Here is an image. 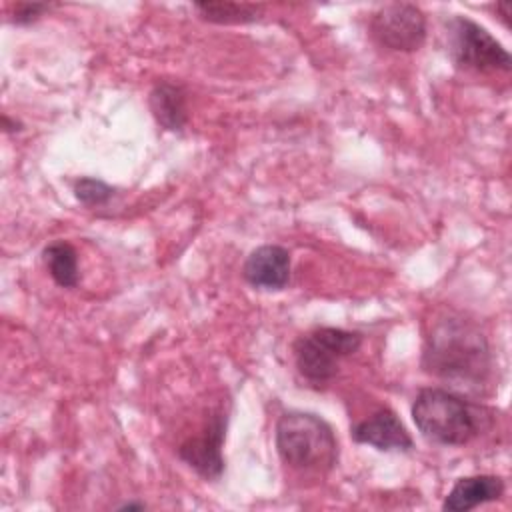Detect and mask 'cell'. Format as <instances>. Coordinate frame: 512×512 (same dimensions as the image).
<instances>
[{"label": "cell", "instance_id": "4", "mask_svg": "<svg viewBox=\"0 0 512 512\" xmlns=\"http://www.w3.org/2000/svg\"><path fill=\"white\" fill-rule=\"evenodd\" d=\"M360 346L362 334L356 330L318 326L296 338L294 364L310 384H326L336 376L340 362L358 352Z\"/></svg>", "mask_w": 512, "mask_h": 512}, {"label": "cell", "instance_id": "5", "mask_svg": "<svg viewBox=\"0 0 512 512\" xmlns=\"http://www.w3.org/2000/svg\"><path fill=\"white\" fill-rule=\"evenodd\" d=\"M448 52L458 68L488 74L510 72L508 50L478 22L454 14L448 22Z\"/></svg>", "mask_w": 512, "mask_h": 512}, {"label": "cell", "instance_id": "11", "mask_svg": "<svg viewBox=\"0 0 512 512\" xmlns=\"http://www.w3.org/2000/svg\"><path fill=\"white\" fill-rule=\"evenodd\" d=\"M148 106L158 126L168 132L184 130L188 122L186 88L178 82L160 80L148 94Z\"/></svg>", "mask_w": 512, "mask_h": 512}, {"label": "cell", "instance_id": "18", "mask_svg": "<svg viewBox=\"0 0 512 512\" xmlns=\"http://www.w3.org/2000/svg\"><path fill=\"white\" fill-rule=\"evenodd\" d=\"M146 504L144 502H124L118 506V510H144Z\"/></svg>", "mask_w": 512, "mask_h": 512}, {"label": "cell", "instance_id": "9", "mask_svg": "<svg viewBox=\"0 0 512 512\" xmlns=\"http://www.w3.org/2000/svg\"><path fill=\"white\" fill-rule=\"evenodd\" d=\"M350 436L356 444H366L380 452H410L414 448V440L404 422L386 406L354 424Z\"/></svg>", "mask_w": 512, "mask_h": 512}, {"label": "cell", "instance_id": "8", "mask_svg": "<svg viewBox=\"0 0 512 512\" xmlns=\"http://www.w3.org/2000/svg\"><path fill=\"white\" fill-rule=\"evenodd\" d=\"M242 276L256 290H284L292 276V258L288 248L280 244H262L254 248L242 264Z\"/></svg>", "mask_w": 512, "mask_h": 512}, {"label": "cell", "instance_id": "15", "mask_svg": "<svg viewBox=\"0 0 512 512\" xmlns=\"http://www.w3.org/2000/svg\"><path fill=\"white\" fill-rule=\"evenodd\" d=\"M54 4L48 2H18L12 8V16L10 22L16 26H28L32 22H36L40 16H44L46 12H50Z\"/></svg>", "mask_w": 512, "mask_h": 512}, {"label": "cell", "instance_id": "6", "mask_svg": "<svg viewBox=\"0 0 512 512\" xmlns=\"http://www.w3.org/2000/svg\"><path fill=\"white\" fill-rule=\"evenodd\" d=\"M370 34L382 48L416 52L426 42V16L416 4L390 2L370 16Z\"/></svg>", "mask_w": 512, "mask_h": 512}, {"label": "cell", "instance_id": "3", "mask_svg": "<svg viewBox=\"0 0 512 512\" xmlns=\"http://www.w3.org/2000/svg\"><path fill=\"white\" fill-rule=\"evenodd\" d=\"M274 442L280 460L298 472L326 474L338 464L334 428L314 412H284L276 422Z\"/></svg>", "mask_w": 512, "mask_h": 512}, {"label": "cell", "instance_id": "12", "mask_svg": "<svg viewBox=\"0 0 512 512\" xmlns=\"http://www.w3.org/2000/svg\"><path fill=\"white\" fill-rule=\"evenodd\" d=\"M42 262L50 274V278L60 288H76L80 282L78 272V252L70 242L56 240L44 246Z\"/></svg>", "mask_w": 512, "mask_h": 512}, {"label": "cell", "instance_id": "17", "mask_svg": "<svg viewBox=\"0 0 512 512\" xmlns=\"http://www.w3.org/2000/svg\"><path fill=\"white\" fill-rule=\"evenodd\" d=\"M496 12L500 14V20L508 26V16H510V2H498Z\"/></svg>", "mask_w": 512, "mask_h": 512}, {"label": "cell", "instance_id": "2", "mask_svg": "<svg viewBox=\"0 0 512 512\" xmlns=\"http://www.w3.org/2000/svg\"><path fill=\"white\" fill-rule=\"evenodd\" d=\"M412 420L418 432L440 446H464L486 426V410L454 390L428 386L412 402Z\"/></svg>", "mask_w": 512, "mask_h": 512}, {"label": "cell", "instance_id": "1", "mask_svg": "<svg viewBox=\"0 0 512 512\" xmlns=\"http://www.w3.org/2000/svg\"><path fill=\"white\" fill-rule=\"evenodd\" d=\"M422 366L458 388L476 390L492 370L490 344L476 322L452 312L442 314L424 338Z\"/></svg>", "mask_w": 512, "mask_h": 512}, {"label": "cell", "instance_id": "10", "mask_svg": "<svg viewBox=\"0 0 512 512\" xmlns=\"http://www.w3.org/2000/svg\"><path fill=\"white\" fill-rule=\"evenodd\" d=\"M506 484L496 474H474L458 478L442 502L446 512H468L504 496Z\"/></svg>", "mask_w": 512, "mask_h": 512}, {"label": "cell", "instance_id": "7", "mask_svg": "<svg viewBox=\"0 0 512 512\" xmlns=\"http://www.w3.org/2000/svg\"><path fill=\"white\" fill-rule=\"evenodd\" d=\"M228 412L216 408L208 414L200 432L188 436L178 446V458L188 464L204 480L216 482L224 474L222 446L226 440Z\"/></svg>", "mask_w": 512, "mask_h": 512}, {"label": "cell", "instance_id": "14", "mask_svg": "<svg viewBox=\"0 0 512 512\" xmlns=\"http://www.w3.org/2000/svg\"><path fill=\"white\" fill-rule=\"evenodd\" d=\"M74 196L80 204L88 206V208H94V206H104L108 204L116 190L114 186H110L108 182L100 180V178H94V176H82L74 182Z\"/></svg>", "mask_w": 512, "mask_h": 512}, {"label": "cell", "instance_id": "13", "mask_svg": "<svg viewBox=\"0 0 512 512\" xmlns=\"http://www.w3.org/2000/svg\"><path fill=\"white\" fill-rule=\"evenodd\" d=\"M194 10L200 14L202 20L212 24H248L262 18L264 8L260 4H240V2H194Z\"/></svg>", "mask_w": 512, "mask_h": 512}, {"label": "cell", "instance_id": "16", "mask_svg": "<svg viewBox=\"0 0 512 512\" xmlns=\"http://www.w3.org/2000/svg\"><path fill=\"white\" fill-rule=\"evenodd\" d=\"M2 128H4V132H20L22 124L18 120H12L8 114H4L2 116Z\"/></svg>", "mask_w": 512, "mask_h": 512}]
</instances>
